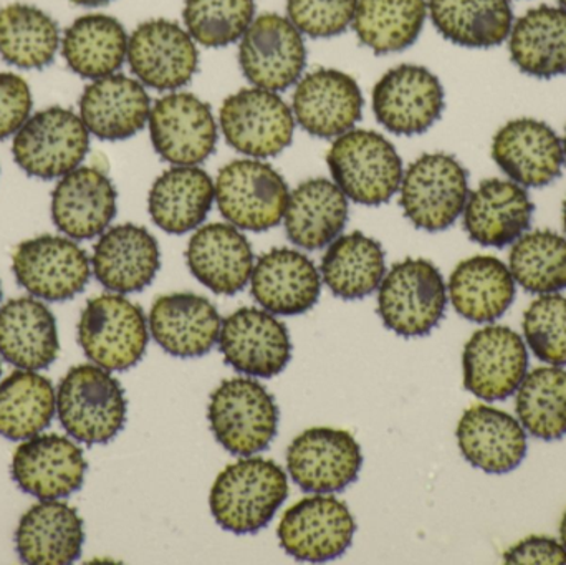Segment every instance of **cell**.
<instances>
[{"label":"cell","instance_id":"obj_7","mask_svg":"<svg viewBox=\"0 0 566 565\" xmlns=\"http://www.w3.org/2000/svg\"><path fill=\"white\" fill-rule=\"evenodd\" d=\"M78 342L93 364L108 372H126L145 357L148 321L143 308L125 295H98L80 315Z\"/></svg>","mask_w":566,"mask_h":565},{"label":"cell","instance_id":"obj_33","mask_svg":"<svg viewBox=\"0 0 566 565\" xmlns=\"http://www.w3.org/2000/svg\"><path fill=\"white\" fill-rule=\"evenodd\" d=\"M448 291L454 311L475 324L502 318L517 294L511 269L494 255H474L458 264Z\"/></svg>","mask_w":566,"mask_h":565},{"label":"cell","instance_id":"obj_19","mask_svg":"<svg viewBox=\"0 0 566 565\" xmlns=\"http://www.w3.org/2000/svg\"><path fill=\"white\" fill-rule=\"evenodd\" d=\"M219 348L226 364L249 377L281 375L292 358L285 324L262 308L244 307L222 322Z\"/></svg>","mask_w":566,"mask_h":565},{"label":"cell","instance_id":"obj_31","mask_svg":"<svg viewBox=\"0 0 566 565\" xmlns=\"http://www.w3.org/2000/svg\"><path fill=\"white\" fill-rule=\"evenodd\" d=\"M85 527L75 508L56 500L33 504L15 531L20 559L32 565H65L82 556Z\"/></svg>","mask_w":566,"mask_h":565},{"label":"cell","instance_id":"obj_48","mask_svg":"<svg viewBox=\"0 0 566 565\" xmlns=\"http://www.w3.org/2000/svg\"><path fill=\"white\" fill-rule=\"evenodd\" d=\"M33 98L29 83L15 73H0V139L15 135L30 118Z\"/></svg>","mask_w":566,"mask_h":565},{"label":"cell","instance_id":"obj_44","mask_svg":"<svg viewBox=\"0 0 566 565\" xmlns=\"http://www.w3.org/2000/svg\"><path fill=\"white\" fill-rule=\"evenodd\" d=\"M509 269L531 294H557L566 289V239L551 229L522 234L512 245Z\"/></svg>","mask_w":566,"mask_h":565},{"label":"cell","instance_id":"obj_37","mask_svg":"<svg viewBox=\"0 0 566 565\" xmlns=\"http://www.w3.org/2000/svg\"><path fill=\"white\" fill-rule=\"evenodd\" d=\"M128 33L118 19L105 13L78 17L63 33L62 55L82 79L98 80L122 69L128 56Z\"/></svg>","mask_w":566,"mask_h":565},{"label":"cell","instance_id":"obj_8","mask_svg":"<svg viewBox=\"0 0 566 565\" xmlns=\"http://www.w3.org/2000/svg\"><path fill=\"white\" fill-rule=\"evenodd\" d=\"M90 132L73 109H40L13 135L12 155L20 169L39 179L69 175L88 155Z\"/></svg>","mask_w":566,"mask_h":565},{"label":"cell","instance_id":"obj_17","mask_svg":"<svg viewBox=\"0 0 566 565\" xmlns=\"http://www.w3.org/2000/svg\"><path fill=\"white\" fill-rule=\"evenodd\" d=\"M126 60L136 80L161 92L188 85L199 69L195 39L166 19L146 20L133 30Z\"/></svg>","mask_w":566,"mask_h":565},{"label":"cell","instance_id":"obj_29","mask_svg":"<svg viewBox=\"0 0 566 565\" xmlns=\"http://www.w3.org/2000/svg\"><path fill=\"white\" fill-rule=\"evenodd\" d=\"M80 118L90 135L103 142H122L145 128L151 100L139 80L122 73L93 80L80 96Z\"/></svg>","mask_w":566,"mask_h":565},{"label":"cell","instance_id":"obj_12","mask_svg":"<svg viewBox=\"0 0 566 565\" xmlns=\"http://www.w3.org/2000/svg\"><path fill=\"white\" fill-rule=\"evenodd\" d=\"M239 63L258 88L282 92L296 85L306 65L303 33L279 13H262L239 40Z\"/></svg>","mask_w":566,"mask_h":565},{"label":"cell","instance_id":"obj_56","mask_svg":"<svg viewBox=\"0 0 566 565\" xmlns=\"http://www.w3.org/2000/svg\"><path fill=\"white\" fill-rule=\"evenodd\" d=\"M0 374H2V365H0Z\"/></svg>","mask_w":566,"mask_h":565},{"label":"cell","instance_id":"obj_11","mask_svg":"<svg viewBox=\"0 0 566 565\" xmlns=\"http://www.w3.org/2000/svg\"><path fill=\"white\" fill-rule=\"evenodd\" d=\"M12 271L20 287L33 297L65 302L85 291L92 262L85 249L72 239L43 234L17 245Z\"/></svg>","mask_w":566,"mask_h":565},{"label":"cell","instance_id":"obj_14","mask_svg":"<svg viewBox=\"0 0 566 565\" xmlns=\"http://www.w3.org/2000/svg\"><path fill=\"white\" fill-rule=\"evenodd\" d=\"M153 148L175 166H198L214 153L219 132L211 105L199 96L172 92L151 106Z\"/></svg>","mask_w":566,"mask_h":565},{"label":"cell","instance_id":"obj_26","mask_svg":"<svg viewBox=\"0 0 566 565\" xmlns=\"http://www.w3.org/2000/svg\"><path fill=\"white\" fill-rule=\"evenodd\" d=\"M534 212L535 205L524 186L512 179L489 178L469 192L462 215L472 241L502 249L528 231Z\"/></svg>","mask_w":566,"mask_h":565},{"label":"cell","instance_id":"obj_15","mask_svg":"<svg viewBox=\"0 0 566 565\" xmlns=\"http://www.w3.org/2000/svg\"><path fill=\"white\" fill-rule=\"evenodd\" d=\"M444 106L441 80L421 65L395 66L373 88L376 119L395 135H422L441 118Z\"/></svg>","mask_w":566,"mask_h":565},{"label":"cell","instance_id":"obj_16","mask_svg":"<svg viewBox=\"0 0 566 565\" xmlns=\"http://www.w3.org/2000/svg\"><path fill=\"white\" fill-rule=\"evenodd\" d=\"M356 523L343 501L325 494L305 498L283 513L277 536L293 559L328 563L338 559L353 543Z\"/></svg>","mask_w":566,"mask_h":565},{"label":"cell","instance_id":"obj_50","mask_svg":"<svg viewBox=\"0 0 566 565\" xmlns=\"http://www.w3.org/2000/svg\"><path fill=\"white\" fill-rule=\"evenodd\" d=\"M72 3H76V6L82 7H102L106 6V3L112 2V0H70Z\"/></svg>","mask_w":566,"mask_h":565},{"label":"cell","instance_id":"obj_27","mask_svg":"<svg viewBox=\"0 0 566 565\" xmlns=\"http://www.w3.org/2000/svg\"><path fill=\"white\" fill-rule=\"evenodd\" d=\"M251 291L258 304L271 314L302 315L318 302L322 274L303 252L272 249L255 262Z\"/></svg>","mask_w":566,"mask_h":565},{"label":"cell","instance_id":"obj_54","mask_svg":"<svg viewBox=\"0 0 566 565\" xmlns=\"http://www.w3.org/2000/svg\"><path fill=\"white\" fill-rule=\"evenodd\" d=\"M558 2H560V6L564 7V9H566V0H558Z\"/></svg>","mask_w":566,"mask_h":565},{"label":"cell","instance_id":"obj_4","mask_svg":"<svg viewBox=\"0 0 566 565\" xmlns=\"http://www.w3.org/2000/svg\"><path fill=\"white\" fill-rule=\"evenodd\" d=\"M448 285L428 259L396 262L378 289V315L386 328L401 337L431 334L444 318Z\"/></svg>","mask_w":566,"mask_h":565},{"label":"cell","instance_id":"obj_3","mask_svg":"<svg viewBox=\"0 0 566 565\" xmlns=\"http://www.w3.org/2000/svg\"><path fill=\"white\" fill-rule=\"evenodd\" d=\"M333 182L363 206L388 202L401 186L402 159L395 145L371 129H349L326 156Z\"/></svg>","mask_w":566,"mask_h":565},{"label":"cell","instance_id":"obj_23","mask_svg":"<svg viewBox=\"0 0 566 565\" xmlns=\"http://www.w3.org/2000/svg\"><path fill=\"white\" fill-rule=\"evenodd\" d=\"M118 211L112 179L92 166H78L60 178L52 192V221L75 241H88L108 229Z\"/></svg>","mask_w":566,"mask_h":565},{"label":"cell","instance_id":"obj_9","mask_svg":"<svg viewBox=\"0 0 566 565\" xmlns=\"http://www.w3.org/2000/svg\"><path fill=\"white\" fill-rule=\"evenodd\" d=\"M216 186L219 211L229 224L264 232L281 224L289 186L277 169L258 158L235 159L222 166Z\"/></svg>","mask_w":566,"mask_h":565},{"label":"cell","instance_id":"obj_5","mask_svg":"<svg viewBox=\"0 0 566 565\" xmlns=\"http://www.w3.org/2000/svg\"><path fill=\"white\" fill-rule=\"evenodd\" d=\"M208 418L222 448L235 457H254L268 450L277 437L281 414L264 385L238 377L216 388Z\"/></svg>","mask_w":566,"mask_h":565},{"label":"cell","instance_id":"obj_43","mask_svg":"<svg viewBox=\"0 0 566 565\" xmlns=\"http://www.w3.org/2000/svg\"><path fill=\"white\" fill-rule=\"evenodd\" d=\"M515 411L525 431L544 441L566 437V370L538 367L527 372L517 390Z\"/></svg>","mask_w":566,"mask_h":565},{"label":"cell","instance_id":"obj_34","mask_svg":"<svg viewBox=\"0 0 566 565\" xmlns=\"http://www.w3.org/2000/svg\"><path fill=\"white\" fill-rule=\"evenodd\" d=\"M348 212V198L335 182L306 179L290 192L283 216L286 236L298 248L318 251L342 234Z\"/></svg>","mask_w":566,"mask_h":565},{"label":"cell","instance_id":"obj_42","mask_svg":"<svg viewBox=\"0 0 566 565\" xmlns=\"http://www.w3.org/2000/svg\"><path fill=\"white\" fill-rule=\"evenodd\" d=\"M56 395L52 381L32 370H15L0 384V437L25 441L52 423Z\"/></svg>","mask_w":566,"mask_h":565},{"label":"cell","instance_id":"obj_39","mask_svg":"<svg viewBox=\"0 0 566 565\" xmlns=\"http://www.w3.org/2000/svg\"><path fill=\"white\" fill-rule=\"evenodd\" d=\"M319 274L336 297L345 301L368 297L385 279V251L376 239L363 232L338 236L323 255Z\"/></svg>","mask_w":566,"mask_h":565},{"label":"cell","instance_id":"obj_36","mask_svg":"<svg viewBox=\"0 0 566 565\" xmlns=\"http://www.w3.org/2000/svg\"><path fill=\"white\" fill-rule=\"evenodd\" d=\"M512 62L525 75L551 80L566 73V9L538 6L518 17L509 35Z\"/></svg>","mask_w":566,"mask_h":565},{"label":"cell","instance_id":"obj_52","mask_svg":"<svg viewBox=\"0 0 566 565\" xmlns=\"http://www.w3.org/2000/svg\"><path fill=\"white\" fill-rule=\"evenodd\" d=\"M564 229H565V234H566V198L564 201Z\"/></svg>","mask_w":566,"mask_h":565},{"label":"cell","instance_id":"obj_46","mask_svg":"<svg viewBox=\"0 0 566 565\" xmlns=\"http://www.w3.org/2000/svg\"><path fill=\"white\" fill-rule=\"evenodd\" d=\"M524 335L538 360L554 367L566 365V297L541 295L524 314Z\"/></svg>","mask_w":566,"mask_h":565},{"label":"cell","instance_id":"obj_41","mask_svg":"<svg viewBox=\"0 0 566 565\" xmlns=\"http://www.w3.org/2000/svg\"><path fill=\"white\" fill-rule=\"evenodd\" d=\"M60 43L59 23L39 7L9 3L0 9V56L10 65L45 69Z\"/></svg>","mask_w":566,"mask_h":565},{"label":"cell","instance_id":"obj_21","mask_svg":"<svg viewBox=\"0 0 566 565\" xmlns=\"http://www.w3.org/2000/svg\"><path fill=\"white\" fill-rule=\"evenodd\" d=\"M88 470L82 448L62 435H36L12 458V480L39 500H60L82 490Z\"/></svg>","mask_w":566,"mask_h":565},{"label":"cell","instance_id":"obj_24","mask_svg":"<svg viewBox=\"0 0 566 565\" xmlns=\"http://www.w3.org/2000/svg\"><path fill=\"white\" fill-rule=\"evenodd\" d=\"M148 327L166 354L176 358H199L218 345L222 321L209 299L179 292L156 299Z\"/></svg>","mask_w":566,"mask_h":565},{"label":"cell","instance_id":"obj_35","mask_svg":"<svg viewBox=\"0 0 566 565\" xmlns=\"http://www.w3.org/2000/svg\"><path fill=\"white\" fill-rule=\"evenodd\" d=\"M214 201V181L205 169L175 166L153 182L149 216L163 231L181 236L205 222Z\"/></svg>","mask_w":566,"mask_h":565},{"label":"cell","instance_id":"obj_40","mask_svg":"<svg viewBox=\"0 0 566 565\" xmlns=\"http://www.w3.org/2000/svg\"><path fill=\"white\" fill-rule=\"evenodd\" d=\"M428 19L426 0H358L353 30L378 55L402 52L421 35Z\"/></svg>","mask_w":566,"mask_h":565},{"label":"cell","instance_id":"obj_18","mask_svg":"<svg viewBox=\"0 0 566 565\" xmlns=\"http://www.w3.org/2000/svg\"><path fill=\"white\" fill-rule=\"evenodd\" d=\"M462 368L465 390L475 398L507 400L527 375V345L511 327L489 325L469 338L462 354Z\"/></svg>","mask_w":566,"mask_h":565},{"label":"cell","instance_id":"obj_30","mask_svg":"<svg viewBox=\"0 0 566 565\" xmlns=\"http://www.w3.org/2000/svg\"><path fill=\"white\" fill-rule=\"evenodd\" d=\"M186 261L191 274L219 295L244 291L255 264L251 242L239 228L224 222L199 228L189 241Z\"/></svg>","mask_w":566,"mask_h":565},{"label":"cell","instance_id":"obj_25","mask_svg":"<svg viewBox=\"0 0 566 565\" xmlns=\"http://www.w3.org/2000/svg\"><path fill=\"white\" fill-rule=\"evenodd\" d=\"M96 281L116 294L145 291L161 268V252L155 236L136 224H119L99 236L93 248Z\"/></svg>","mask_w":566,"mask_h":565},{"label":"cell","instance_id":"obj_2","mask_svg":"<svg viewBox=\"0 0 566 565\" xmlns=\"http://www.w3.org/2000/svg\"><path fill=\"white\" fill-rule=\"evenodd\" d=\"M56 414L76 441L109 443L125 428L128 401L122 384L108 370L98 365H76L60 381Z\"/></svg>","mask_w":566,"mask_h":565},{"label":"cell","instance_id":"obj_20","mask_svg":"<svg viewBox=\"0 0 566 565\" xmlns=\"http://www.w3.org/2000/svg\"><path fill=\"white\" fill-rule=\"evenodd\" d=\"M363 100L358 83L348 73L318 69L302 76L293 93L295 123L316 138L335 139L361 119Z\"/></svg>","mask_w":566,"mask_h":565},{"label":"cell","instance_id":"obj_45","mask_svg":"<svg viewBox=\"0 0 566 565\" xmlns=\"http://www.w3.org/2000/svg\"><path fill=\"white\" fill-rule=\"evenodd\" d=\"M186 30L195 42L221 49L242 39L255 19V0H185Z\"/></svg>","mask_w":566,"mask_h":565},{"label":"cell","instance_id":"obj_38","mask_svg":"<svg viewBox=\"0 0 566 565\" xmlns=\"http://www.w3.org/2000/svg\"><path fill=\"white\" fill-rule=\"evenodd\" d=\"M432 25L449 42L465 49H492L511 35V0H428Z\"/></svg>","mask_w":566,"mask_h":565},{"label":"cell","instance_id":"obj_10","mask_svg":"<svg viewBox=\"0 0 566 565\" xmlns=\"http://www.w3.org/2000/svg\"><path fill=\"white\" fill-rule=\"evenodd\" d=\"M226 142L249 158H272L292 145L295 116L271 90L244 88L228 96L219 112Z\"/></svg>","mask_w":566,"mask_h":565},{"label":"cell","instance_id":"obj_1","mask_svg":"<svg viewBox=\"0 0 566 565\" xmlns=\"http://www.w3.org/2000/svg\"><path fill=\"white\" fill-rule=\"evenodd\" d=\"M286 498L289 480L275 461L244 457L218 474L209 506L222 530L244 536L268 527Z\"/></svg>","mask_w":566,"mask_h":565},{"label":"cell","instance_id":"obj_32","mask_svg":"<svg viewBox=\"0 0 566 565\" xmlns=\"http://www.w3.org/2000/svg\"><path fill=\"white\" fill-rule=\"evenodd\" d=\"M55 315L43 302L17 297L0 307V357L22 370H45L59 357Z\"/></svg>","mask_w":566,"mask_h":565},{"label":"cell","instance_id":"obj_47","mask_svg":"<svg viewBox=\"0 0 566 565\" xmlns=\"http://www.w3.org/2000/svg\"><path fill=\"white\" fill-rule=\"evenodd\" d=\"M358 0H286L290 22L312 39L342 35L353 23Z\"/></svg>","mask_w":566,"mask_h":565},{"label":"cell","instance_id":"obj_28","mask_svg":"<svg viewBox=\"0 0 566 565\" xmlns=\"http://www.w3.org/2000/svg\"><path fill=\"white\" fill-rule=\"evenodd\" d=\"M455 437L465 461L489 474L511 473L527 457V433L521 421L489 405L465 410Z\"/></svg>","mask_w":566,"mask_h":565},{"label":"cell","instance_id":"obj_13","mask_svg":"<svg viewBox=\"0 0 566 565\" xmlns=\"http://www.w3.org/2000/svg\"><path fill=\"white\" fill-rule=\"evenodd\" d=\"M286 468L305 493H342L358 480L363 451L349 431L310 428L286 450Z\"/></svg>","mask_w":566,"mask_h":565},{"label":"cell","instance_id":"obj_22","mask_svg":"<svg viewBox=\"0 0 566 565\" xmlns=\"http://www.w3.org/2000/svg\"><path fill=\"white\" fill-rule=\"evenodd\" d=\"M492 158L524 188L552 185L564 168V143L548 123L518 118L505 123L492 139Z\"/></svg>","mask_w":566,"mask_h":565},{"label":"cell","instance_id":"obj_53","mask_svg":"<svg viewBox=\"0 0 566 565\" xmlns=\"http://www.w3.org/2000/svg\"><path fill=\"white\" fill-rule=\"evenodd\" d=\"M562 143H564V155H565V163H566V129H565V136H564V139H562Z\"/></svg>","mask_w":566,"mask_h":565},{"label":"cell","instance_id":"obj_49","mask_svg":"<svg viewBox=\"0 0 566 565\" xmlns=\"http://www.w3.org/2000/svg\"><path fill=\"white\" fill-rule=\"evenodd\" d=\"M504 563L566 565V550L554 537L528 536L505 551Z\"/></svg>","mask_w":566,"mask_h":565},{"label":"cell","instance_id":"obj_51","mask_svg":"<svg viewBox=\"0 0 566 565\" xmlns=\"http://www.w3.org/2000/svg\"><path fill=\"white\" fill-rule=\"evenodd\" d=\"M560 540H562V544H564L565 550H566V511H565L564 517H562V521H560Z\"/></svg>","mask_w":566,"mask_h":565},{"label":"cell","instance_id":"obj_6","mask_svg":"<svg viewBox=\"0 0 566 565\" xmlns=\"http://www.w3.org/2000/svg\"><path fill=\"white\" fill-rule=\"evenodd\" d=\"M399 192V205L416 228L446 231L464 212L469 172L455 156L426 153L406 169Z\"/></svg>","mask_w":566,"mask_h":565},{"label":"cell","instance_id":"obj_55","mask_svg":"<svg viewBox=\"0 0 566 565\" xmlns=\"http://www.w3.org/2000/svg\"><path fill=\"white\" fill-rule=\"evenodd\" d=\"M0 301H2V285H0Z\"/></svg>","mask_w":566,"mask_h":565}]
</instances>
